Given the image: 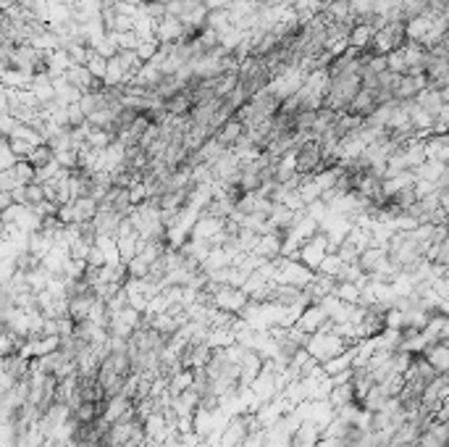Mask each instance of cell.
Returning <instances> with one entry per match:
<instances>
[{
  "label": "cell",
  "instance_id": "cell-1",
  "mask_svg": "<svg viewBox=\"0 0 449 447\" xmlns=\"http://www.w3.org/2000/svg\"><path fill=\"white\" fill-rule=\"evenodd\" d=\"M352 345L347 342L345 337H339L336 331H331V321L326 327L321 329V331H315L313 337H310V345H308V350H310V356L323 366V363H329L331 358L342 356L345 350H349Z\"/></svg>",
  "mask_w": 449,
  "mask_h": 447
},
{
  "label": "cell",
  "instance_id": "cell-2",
  "mask_svg": "<svg viewBox=\"0 0 449 447\" xmlns=\"http://www.w3.org/2000/svg\"><path fill=\"white\" fill-rule=\"evenodd\" d=\"M410 43V37H407V24H400V21H394V24H387V27H381V30L376 32L373 43L368 45L373 53H394V50H400L404 45Z\"/></svg>",
  "mask_w": 449,
  "mask_h": 447
},
{
  "label": "cell",
  "instance_id": "cell-3",
  "mask_svg": "<svg viewBox=\"0 0 449 447\" xmlns=\"http://www.w3.org/2000/svg\"><path fill=\"white\" fill-rule=\"evenodd\" d=\"M326 168H334V166L326 161L321 142H305L297 150V171L302 177H315V174H321Z\"/></svg>",
  "mask_w": 449,
  "mask_h": 447
},
{
  "label": "cell",
  "instance_id": "cell-4",
  "mask_svg": "<svg viewBox=\"0 0 449 447\" xmlns=\"http://www.w3.org/2000/svg\"><path fill=\"white\" fill-rule=\"evenodd\" d=\"M326 255H329V239H326V235H323V232H318L315 237H310L308 242H302L297 261H302V263H305L308 268L318 271V268H321V263L326 261Z\"/></svg>",
  "mask_w": 449,
  "mask_h": 447
},
{
  "label": "cell",
  "instance_id": "cell-5",
  "mask_svg": "<svg viewBox=\"0 0 449 447\" xmlns=\"http://www.w3.org/2000/svg\"><path fill=\"white\" fill-rule=\"evenodd\" d=\"M95 221V229L100 237H111V239H119L121 237V226H124V216H119L113 208H100L97 216L92 219Z\"/></svg>",
  "mask_w": 449,
  "mask_h": 447
},
{
  "label": "cell",
  "instance_id": "cell-6",
  "mask_svg": "<svg viewBox=\"0 0 449 447\" xmlns=\"http://www.w3.org/2000/svg\"><path fill=\"white\" fill-rule=\"evenodd\" d=\"M329 313L323 311V305L321 303H315V305H310V308H305L302 311V316L297 318V324L295 327L302 329L305 334H315V331H321V329L329 324Z\"/></svg>",
  "mask_w": 449,
  "mask_h": 447
},
{
  "label": "cell",
  "instance_id": "cell-7",
  "mask_svg": "<svg viewBox=\"0 0 449 447\" xmlns=\"http://www.w3.org/2000/svg\"><path fill=\"white\" fill-rule=\"evenodd\" d=\"M155 40L163 45H174L184 40V24L174 16H165L163 21H158V30H155Z\"/></svg>",
  "mask_w": 449,
  "mask_h": 447
},
{
  "label": "cell",
  "instance_id": "cell-8",
  "mask_svg": "<svg viewBox=\"0 0 449 447\" xmlns=\"http://www.w3.org/2000/svg\"><path fill=\"white\" fill-rule=\"evenodd\" d=\"M247 132L244 129V124L242 121H237V119H229L224 124V127H218L216 129V134H213V140L221 145V148H226V150H231L234 145H237V140H240L242 134Z\"/></svg>",
  "mask_w": 449,
  "mask_h": 447
},
{
  "label": "cell",
  "instance_id": "cell-9",
  "mask_svg": "<svg viewBox=\"0 0 449 447\" xmlns=\"http://www.w3.org/2000/svg\"><path fill=\"white\" fill-rule=\"evenodd\" d=\"M376 108H378V100H376V92L373 89H360L358 98L352 100V105L347 108V113H352V116H362V119H368V116H373Z\"/></svg>",
  "mask_w": 449,
  "mask_h": 447
},
{
  "label": "cell",
  "instance_id": "cell-10",
  "mask_svg": "<svg viewBox=\"0 0 449 447\" xmlns=\"http://www.w3.org/2000/svg\"><path fill=\"white\" fill-rule=\"evenodd\" d=\"M192 108H195L192 89H179L176 95H171V98L165 100V111H168V116H189Z\"/></svg>",
  "mask_w": 449,
  "mask_h": 447
},
{
  "label": "cell",
  "instance_id": "cell-11",
  "mask_svg": "<svg viewBox=\"0 0 449 447\" xmlns=\"http://www.w3.org/2000/svg\"><path fill=\"white\" fill-rule=\"evenodd\" d=\"M163 82V74H161V69L155 66V63H142V69L137 72V76L132 79V85H137V87L148 89V92H152V89H158V85Z\"/></svg>",
  "mask_w": 449,
  "mask_h": 447
},
{
  "label": "cell",
  "instance_id": "cell-12",
  "mask_svg": "<svg viewBox=\"0 0 449 447\" xmlns=\"http://www.w3.org/2000/svg\"><path fill=\"white\" fill-rule=\"evenodd\" d=\"M447 174H449V164H444V161H431V158L415 171V177L418 179H423V182H434V184H439V179H444Z\"/></svg>",
  "mask_w": 449,
  "mask_h": 447
},
{
  "label": "cell",
  "instance_id": "cell-13",
  "mask_svg": "<svg viewBox=\"0 0 449 447\" xmlns=\"http://www.w3.org/2000/svg\"><path fill=\"white\" fill-rule=\"evenodd\" d=\"M410 116H413V127H415V132L420 137H428V134H434V113H428V111H423L418 103H413L410 108Z\"/></svg>",
  "mask_w": 449,
  "mask_h": 447
},
{
  "label": "cell",
  "instance_id": "cell-14",
  "mask_svg": "<svg viewBox=\"0 0 449 447\" xmlns=\"http://www.w3.org/2000/svg\"><path fill=\"white\" fill-rule=\"evenodd\" d=\"M415 103H418L423 111H428V113H434V116H436V113L444 108V98H441V92H439V89L426 87L418 98H415Z\"/></svg>",
  "mask_w": 449,
  "mask_h": 447
},
{
  "label": "cell",
  "instance_id": "cell-15",
  "mask_svg": "<svg viewBox=\"0 0 449 447\" xmlns=\"http://www.w3.org/2000/svg\"><path fill=\"white\" fill-rule=\"evenodd\" d=\"M434 27V19L431 16H420V19H413V21H407V37L413 40V43H420L428 37V32Z\"/></svg>",
  "mask_w": 449,
  "mask_h": 447
},
{
  "label": "cell",
  "instance_id": "cell-16",
  "mask_svg": "<svg viewBox=\"0 0 449 447\" xmlns=\"http://www.w3.org/2000/svg\"><path fill=\"white\" fill-rule=\"evenodd\" d=\"M32 82H34V74L30 72H19V69L3 72V85L11 89H32Z\"/></svg>",
  "mask_w": 449,
  "mask_h": 447
},
{
  "label": "cell",
  "instance_id": "cell-17",
  "mask_svg": "<svg viewBox=\"0 0 449 447\" xmlns=\"http://www.w3.org/2000/svg\"><path fill=\"white\" fill-rule=\"evenodd\" d=\"M71 66H74V61H71V56H69L66 50H53V53L47 56V72L53 76L66 74Z\"/></svg>",
  "mask_w": 449,
  "mask_h": 447
},
{
  "label": "cell",
  "instance_id": "cell-18",
  "mask_svg": "<svg viewBox=\"0 0 449 447\" xmlns=\"http://www.w3.org/2000/svg\"><path fill=\"white\" fill-rule=\"evenodd\" d=\"M376 27H371V24H355V30H352V34H349V45L352 47H360V50H365L368 45L373 43L376 37Z\"/></svg>",
  "mask_w": 449,
  "mask_h": 447
},
{
  "label": "cell",
  "instance_id": "cell-19",
  "mask_svg": "<svg viewBox=\"0 0 449 447\" xmlns=\"http://www.w3.org/2000/svg\"><path fill=\"white\" fill-rule=\"evenodd\" d=\"M334 295L339 300H345L349 305H360V300H362V284H336V290H334Z\"/></svg>",
  "mask_w": 449,
  "mask_h": 447
},
{
  "label": "cell",
  "instance_id": "cell-20",
  "mask_svg": "<svg viewBox=\"0 0 449 447\" xmlns=\"http://www.w3.org/2000/svg\"><path fill=\"white\" fill-rule=\"evenodd\" d=\"M56 161V150L50 148V145H40V148H34L30 153V164L34 166V168H45L47 164H53Z\"/></svg>",
  "mask_w": 449,
  "mask_h": 447
},
{
  "label": "cell",
  "instance_id": "cell-21",
  "mask_svg": "<svg viewBox=\"0 0 449 447\" xmlns=\"http://www.w3.org/2000/svg\"><path fill=\"white\" fill-rule=\"evenodd\" d=\"M192 429H195L197 437L210 434V429H213V413H210V411H203V408H197V413L192 416Z\"/></svg>",
  "mask_w": 449,
  "mask_h": 447
},
{
  "label": "cell",
  "instance_id": "cell-22",
  "mask_svg": "<svg viewBox=\"0 0 449 447\" xmlns=\"http://www.w3.org/2000/svg\"><path fill=\"white\" fill-rule=\"evenodd\" d=\"M336 255L345 261V263H358L360 261V255H362V248L360 245H355L352 239L347 237L342 245H339V250H336Z\"/></svg>",
  "mask_w": 449,
  "mask_h": 447
},
{
  "label": "cell",
  "instance_id": "cell-23",
  "mask_svg": "<svg viewBox=\"0 0 449 447\" xmlns=\"http://www.w3.org/2000/svg\"><path fill=\"white\" fill-rule=\"evenodd\" d=\"M16 177L21 179V184H34L37 182V168L30 164V158H21L19 164L14 166Z\"/></svg>",
  "mask_w": 449,
  "mask_h": 447
},
{
  "label": "cell",
  "instance_id": "cell-24",
  "mask_svg": "<svg viewBox=\"0 0 449 447\" xmlns=\"http://www.w3.org/2000/svg\"><path fill=\"white\" fill-rule=\"evenodd\" d=\"M208 27H210V30H216V32H221V34H224V32L231 30L234 24H231V19H229V14H226V11H210Z\"/></svg>",
  "mask_w": 449,
  "mask_h": 447
},
{
  "label": "cell",
  "instance_id": "cell-25",
  "mask_svg": "<svg viewBox=\"0 0 449 447\" xmlns=\"http://www.w3.org/2000/svg\"><path fill=\"white\" fill-rule=\"evenodd\" d=\"M90 250H92V245L82 237H76L74 242L69 245V255H71V261H87Z\"/></svg>",
  "mask_w": 449,
  "mask_h": 447
},
{
  "label": "cell",
  "instance_id": "cell-26",
  "mask_svg": "<svg viewBox=\"0 0 449 447\" xmlns=\"http://www.w3.org/2000/svg\"><path fill=\"white\" fill-rule=\"evenodd\" d=\"M19 187H24L21 184V179L16 177L14 168H8V171H0V193H14Z\"/></svg>",
  "mask_w": 449,
  "mask_h": 447
},
{
  "label": "cell",
  "instance_id": "cell-27",
  "mask_svg": "<svg viewBox=\"0 0 449 447\" xmlns=\"http://www.w3.org/2000/svg\"><path fill=\"white\" fill-rule=\"evenodd\" d=\"M158 47H161V43H158L155 37H152V40H142V45L137 47V56H139V61H142V63H150V61L155 58Z\"/></svg>",
  "mask_w": 449,
  "mask_h": 447
},
{
  "label": "cell",
  "instance_id": "cell-28",
  "mask_svg": "<svg viewBox=\"0 0 449 447\" xmlns=\"http://www.w3.org/2000/svg\"><path fill=\"white\" fill-rule=\"evenodd\" d=\"M116 40H119L121 50H137V47L142 45V37H139L135 30H132V32H121V34H116Z\"/></svg>",
  "mask_w": 449,
  "mask_h": 447
},
{
  "label": "cell",
  "instance_id": "cell-29",
  "mask_svg": "<svg viewBox=\"0 0 449 447\" xmlns=\"http://www.w3.org/2000/svg\"><path fill=\"white\" fill-rule=\"evenodd\" d=\"M108 61H111V58H103V56L92 53V58L87 61V69L92 72V76H97V79H105V72H108Z\"/></svg>",
  "mask_w": 449,
  "mask_h": 447
},
{
  "label": "cell",
  "instance_id": "cell-30",
  "mask_svg": "<svg viewBox=\"0 0 449 447\" xmlns=\"http://www.w3.org/2000/svg\"><path fill=\"white\" fill-rule=\"evenodd\" d=\"M387 61H389V72L407 74V61H404L402 47H400V50H394V53H387Z\"/></svg>",
  "mask_w": 449,
  "mask_h": 447
},
{
  "label": "cell",
  "instance_id": "cell-31",
  "mask_svg": "<svg viewBox=\"0 0 449 447\" xmlns=\"http://www.w3.org/2000/svg\"><path fill=\"white\" fill-rule=\"evenodd\" d=\"M342 266H345V261H342V258H339L336 253H329V255H326V261L321 263V268H318V271H321V274H331V276H336Z\"/></svg>",
  "mask_w": 449,
  "mask_h": 447
},
{
  "label": "cell",
  "instance_id": "cell-32",
  "mask_svg": "<svg viewBox=\"0 0 449 447\" xmlns=\"http://www.w3.org/2000/svg\"><path fill=\"white\" fill-rule=\"evenodd\" d=\"M434 134H449V103H444V108L434 116Z\"/></svg>",
  "mask_w": 449,
  "mask_h": 447
},
{
  "label": "cell",
  "instance_id": "cell-33",
  "mask_svg": "<svg viewBox=\"0 0 449 447\" xmlns=\"http://www.w3.org/2000/svg\"><path fill=\"white\" fill-rule=\"evenodd\" d=\"M87 263H90L92 268H103V266H108V255L103 253V248H97V245H92L90 255H87Z\"/></svg>",
  "mask_w": 449,
  "mask_h": 447
},
{
  "label": "cell",
  "instance_id": "cell-34",
  "mask_svg": "<svg viewBox=\"0 0 449 447\" xmlns=\"http://www.w3.org/2000/svg\"><path fill=\"white\" fill-rule=\"evenodd\" d=\"M210 11H226V8H231L234 6V0H208L205 3Z\"/></svg>",
  "mask_w": 449,
  "mask_h": 447
},
{
  "label": "cell",
  "instance_id": "cell-35",
  "mask_svg": "<svg viewBox=\"0 0 449 447\" xmlns=\"http://www.w3.org/2000/svg\"><path fill=\"white\" fill-rule=\"evenodd\" d=\"M11 206H16V203H14V195H11V193H0V208L8 210Z\"/></svg>",
  "mask_w": 449,
  "mask_h": 447
},
{
  "label": "cell",
  "instance_id": "cell-36",
  "mask_svg": "<svg viewBox=\"0 0 449 447\" xmlns=\"http://www.w3.org/2000/svg\"><path fill=\"white\" fill-rule=\"evenodd\" d=\"M441 208H444V213L449 216V190L447 193H441Z\"/></svg>",
  "mask_w": 449,
  "mask_h": 447
},
{
  "label": "cell",
  "instance_id": "cell-37",
  "mask_svg": "<svg viewBox=\"0 0 449 447\" xmlns=\"http://www.w3.org/2000/svg\"><path fill=\"white\" fill-rule=\"evenodd\" d=\"M439 92H441V98H444V103H449V85L444 89H439Z\"/></svg>",
  "mask_w": 449,
  "mask_h": 447
}]
</instances>
